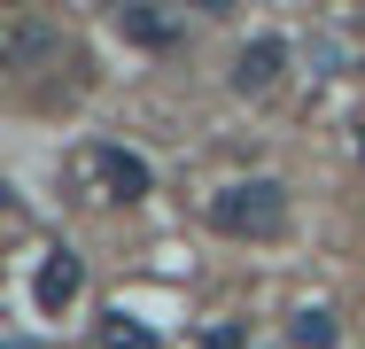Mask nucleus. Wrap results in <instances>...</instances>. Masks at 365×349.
<instances>
[{"label":"nucleus","instance_id":"1","mask_svg":"<svg viewBox=\"0 0 365 349\" xmlns=\"http://www.w3.org/2000/svg\"><path fill=\"white\" fill-rule=\"evenodd\" d=\"M71 187L86 202H148L155 194V171H148V155L117 147V140H86L71 155Z\"/></svg>","mask_w":365,"mask_h":349},{"label":"nucleus","instance_id":"2","mask_svg":"<svg viewBox=\"0 0 365 349\" xmlns=\"http://www.w3.org/2000/svg\"><path fill=\"white\" fill-rule=\"evenodd\" d=\"M210 225L225 241H280L288 233V187L280 179H233L210 194Z\"/></svg>","mask_w":365,"mask_h":349},{"label":"nucleus","instance_id":"3","mask_svg":"<svg viewBox=\"0 0 365 349\" xmlns=\"http://www.w3.org/2000/svg\"><path fill=\"white\" fill-rule=\"evenodd\" d=\"M280 78H288V39H280V31H257V39L233 55V93H249V101L272 93Z\"/></svg>","mask_w":365,"mask_h":349},{"label":"nucleus","instance_id":"4","mask_svg":"<svg viewBox=\"0 0 365 349\" xmlns=\"http://www.w3.org/2000/svg\"><path fill=\"white\" fill-rule=\"evenodd\" d=\"M78 287H86V264H78L71 249H47V256H39V279H31V303H39L47 318H63L78 303Z\"/></svg>","mask_w":365,"mask_h":349},{"label":"nucleus","instance_id":"5","mask_svg":"<svg viewBox=\"0 0 365 349\" xmlns=\"http://www.w3.org/2000/svg\"><path fill=\"white\" fill-rule=\"evenodd\" d=\"M117 31H125L133 47H171V39H179V24L155 16V8H117Z\"/></svg>","mask_w":365,"mask_h":349},{"label":"nucleus","instance_id":"6","mask_svg":"<svg viewBox=\"0 0 365 349\" xmlns=\"http://www.w3.org/2000/svg\"><path fill=\"white\" fill-rule=\"evenodd\" d=\"M288 342H295V349H334V342H342V326H334V311L303 303V311L288 318Z\"/></svg>","mask_w":365,"mask_h":349},{"label":"nucleus","instance_id":"7","mask_svg":"<svg viewBox=\"0 0 365 349\" xmlns=\"http://www.w3.org/2000/svg\"><path fill=\"white\" fill-rule=\"evenodd\" d=\"M101 349H155V334H148L140 318H125V311H109V318H101Z\"/></svg>","mask_w":365,"mask_h":349},{"label":"nucleus","instance_id":"8","mask_svg":"<svg viewBox=\"0 0 365 349\" xmlns=\"http://www.w3.org/2000/svg\"><path fill=\"white\" fill-rule=\"evenodd\" d=\"M202 349H249V326H210Z\"/></svg>","mask_w":365,"mask_h":349}]
</instances>
